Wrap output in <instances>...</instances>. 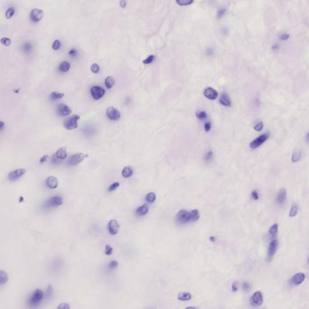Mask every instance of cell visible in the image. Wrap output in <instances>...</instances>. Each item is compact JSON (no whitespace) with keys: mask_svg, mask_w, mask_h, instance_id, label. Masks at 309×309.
Wrapping results in <instances>:
<instances>
[{"mask_svg":"<svg viewBox=\"0 0 309 309\" xmlns=\"http://www.w3.org/2000/svg\"><path fill=\"white\" fill-rule=\"evenodd\" d=\"M80 119V117L78 115H74L64 122V125L65 129L68 130H73L78 127L77 121Z\"/></svg>","mask_w":309,"mask_h":309,"instance_id":"obj_1","label":"cell"},{"mask_svg":"<svg viewBox=\"0 0 309 309\" xmlns=\"http://www.w3.org/2000/svg\"><path fill=\"white\" fill-rule=\"evenodd\" d=\"M177 221L181 223H186L188 222H192L191 214L185 210H180L176 216Z\"/></svg>","mask_w":309,"mask_h":309,"instance_id":"obj_2","label":"cell"},{"mask_svg":"<svg viewBox=\"0 0 309 309\" xmlns=\"http://www.w3.org/2000/svg\"><path fill=\"white\" fill-rule=\"evenodd\" d=\"M86 157V155L82 153H76L71 156L67 162L68 165L71 166H75L78 165L81 161H83Z\"/></svg>","mask_w":309,"mask_h":309,"instance_id":"obj_3","label":"cell"},{"mask_svg":"<svg viewBox=\"0 0 309 309\" xmlns=\"http://www.w3.org/2000/svg\"><path fill=\"white\" fill-rule=\"evenodd\" d=\"M269 137V134L268 133L264 134L259 136L258 138H257L256 139H255L254 141H253L250 143L249 144L250 147L252 149H257V147L261 146V144H263L264 142H265L268 139Z\"/></svg>","mask_w":309,"mask_h":309,"instance_id":"obj_4","label":"cell"},{"mask_svg":"<svg viewBox=\"0 0 309 309\" xmlns=\"http://www.w3.org/2000/svg\"><path fill=\"white\" fill-rule=\"evenodd\" d=\"M263 303V297L262 293L260 291L254 292L251 297V304L255 307H259Z\"/></svg>","mask_w":309,"mask_h":309,"instance_id":"obj_5","label":"cell"},{"mask_svg":"<svg viewBox=\"0 0 309 309\" xmlns=\"http://www.w3.org/2000/svg\"><path fill=\"white\" fill-rule=\"evenodd\" d=\"M106 115L112 120H118L121 117L120 112L113 106L108 107L106 110Z\"/></svg>","mask_w":309,"mask_h":309,"instance_id":"obj_6","label":"cell"},{"mask_svg":"<svg viewBox=\"0 0 309 309\" xmlns=\"http://www.w3.org/2000/svg\"><path fill=\"white\" fill-rule=\"evenodd\" d=\"M278 240L276 239H274L270 242L268 250V258L269 260H270L274 256L278 248Z\"/></svg>","mask_w":309,"mask_h":309,"instance_id":"obj_7","label":"cell"},{"mask_svg":"<svg viewBox=\"0 0 309 309\" xmlns=\"http://www.w3.org/2000/svg\"><path fill=\"white\" fill-rule=\"evenodd\" d=\"M26 170L24 168H20L14 170L13 172H11L8 175V179L10 181H15L20 178L25 173Z\"/></svg>","mask_w":309,"mask_h":309,"instance_id":"obj_8","label":"cell"},{"mask_svg":"<svg viewBox=\"0 0 309 309\" xmlns=\"http://www.w3.org/2000/svg\"><path fill=\"white\" fill-rule=\"evenodd\" d=\"M43 12L39 9H34L30 12V18L34 22H39L43 17Z\"/></svg>","mask_w":309,"mask_h":309,"instance_id":"obj_9","label":"cell"},{"mask_svg":"<svg viewBox=\"0 0 309 309\" xmlns=\"http://www.w3.org/2000/svg\"><path fill=\"white\" fill-rule=\"evenodd\" d=\"M105 93V91L103 88L99 86H93L91 89V94L94 99L98 100L102 98Z\"/></svg>","mask_w":309,"mask_h":309,"instance_id":"obj_10","label":"cell"},{"mask_svg":"<svg viewBox=\"0 0 309 309\" xmlns=\"http://www.w3.org/2000/svg\"><path fill=\"white\" fill-rule=\"evenodd\" d=\"M43 294L42 291L40 289H36V291L31 295L30 298V302L32 304H36L39 302L43 298Z\"/></svg>","mask_w":309,"mask_h":309,"instance_id":"obj_11","label":"cell"},{"mask_svg":"<svg viewBox=\"0 0 309 309\" xmlns=\"http://www.w3.org/2000/svg\"><path fill=\"white\" fill-rule=\"evenodd\" d=\"M306 275L303 272H298L295 274L291 278V283L293 285L298 286L304 282Z\"/></svg>","mask_w":309,"mask_h":309,"instance_id":"obj_12","label":"cell"},{"mask_svg":"<svg viewBox=\"0 0 309 309\" xmlns=\"http://www.w3.org/2000/svg\"><path fill=\"white\" fill-rule=\"evenodd\" d=\"M57 112H58V115H59L60 116L64 117L70 115L71 113V110L65 104H60L58 107Z\"/></svg>","mask_w":309,"mask_h":309,"instance_id":"obj_13","label":"cell"},{"mask_svg":"<svg viewBox=\"0 0 309 309\" xmlns=\"http://www.w3.org/2000/svg\"><path fill=\"white\" fill-rule=\"evenodd\" d=\"M120 229V225L117 220L115 219L111 220L108 224V230L109 232L112 235L117 234Z\"/></svg>","mask_w":309,"mask_h":309,"instance_id":"obj_14","label":"cell"},{"mask_svg":"<svg viewBox=\"0 0 309 309\" xmlns=\"http://www.w3.org/2000/svg\"><path fill=\"white\" fill-rule=\"evenodd\" d=\"M204 94L205 97L211 100L216 99L218 96L217 91L210 87L206 88V89L204 91Z\"/></svg>","mask_w":309,"mask_h":309,"instance_id":"obj_15","label":"cell"},{"mask_svg":"<svg viewBox=\"0 0 309 309\" xmlns=\"http://www.w3.org/2000/svg\"><path fill=\"white\" fill-rule=\"evenodd\" d=\"M62 203L63 200L62 198L58 196L52 197L47 202V204L50 206H58L62 205Z\"/></svg>","mask_w":309,"mask_h":309,"instance_id":"obj_16","label":"cell"},{"mask_svg":"<svg viewBox=\"0 0 309 309\" xmlns=\"http://www.w3.org/2000/svg\"><path fill=\"white\" fill-rule=\"evenodd\" d=\"M287 192L285 188H281L277 194L276 198V201L278 204H283L285 201L286 198Z\"/></svg>","mask_w":309,"mask_h":309,"instance_id":"obj_17","label":"cell"},{"mask_svg":"<svg viewBox=\"0 0 309 309\" xmlns=\"http://www.w3.org/2000/svg\"><path fill=\"white\" fill-rule=\"evenodd\" d=\"M47 186L51 189H54L57 188L58 185V181L57 178L54 176H50L47 178Z\"/></svg>","mask_w":309,"mask_h":309,"instance_id":"obj_18","label":"cell"},{"mask_svg":"<svg viewBox=\"0 0 309 309\" xmlns=\"http://www.w3.org/2000/svg\"><path fill=\"white\" fill-rule=\"evenodd\" d=\"M219 101H220V103L223 106H225L227 107H229L231 106V101H230V97L226 92H223L222 94Z\"/></svg>","mask_w":309,"mask_h":309,"instance_id":"obj_19","label":"cell"},{"mask_svg":"<svg viewBox=\"0 0 309 309\" xmlns=\"http://www.w3.org/2000/svg\"><path fill=\"white\" fill-rule=\"evenodd\" d=\"M56 156L58 158L59 160H64L65 159L67 154V149L65 147H61L57 150L56 153Z\"/></svg>","mask_w":309,"mask_h":309,"instance_id":"obj_20","label":"cell"},{"mask_svg":"<svg viewBox=\"0 0 309 309\" xmlns=\"http://www.w3.org/2000/svg\"><path fill=\"white\" fill-rule=\"evenodd\" d=\"M149 211V206L146 204H144L138 207L136 210V213L138 216H144Z\"/></svg>","mask_w":309,"mask_h":309,"instance_id":"obj_21","label":"cell"},{"mask_svg":"<svg viewBox=\"0 0 309 309\" xmlns=\"http://www.w3.org/2000/svg\"><path fill=\"white\" fill-rule=\"evenodd\" d=\"M122 174L124 178H129L132 175V174H133V169H132V167L130 166L125 167L122 170Z\"/></svg>","mask_w":309,"mask_h":309,"instance_id":"obj_22","label":"cell"},{"mask_svg":"<svg viewBox=\"0 0 309 309\" xmlns=\"http://www.w3.org/2000/svg\"><path fill=\"white\" fill-rule=\"evenodd\" d=\"M178 299L180 301H189L192 299V295L188 292H180L178 293Z\"/></svg>","mask_w":309,"mask_h":309,"instance_id":"obj_23","label":"cell"},{"mask_svg":"<svg viewBox=\"0 0 309 309\" xmlns=\"http://www.w3.org/2000/svg\"><path fill=\"white\" fill-rule=\"evenodd\" d=\"M278 225L277 223H274V225H272V226H271L269 229V232L270 235L272 236V237H275L276 234H277V232H278Z\"/></svg>","mask_w":309,"mask_h":309,"instance_id":"obj_24","label":"cell"},{"mask_svg":"<svg viewBox=\"0 0 309 309\" xmlns=\"http://www.w3.org/2000/svg\"><path fill=\"white\" fill-rule=\"evenodd\" d=\"M70 64L68 62H62L59 65V70L63 72H67L70 68Z\"/></svg>","mask_w":309,"mask_h":309,"instance_id":"obj_25","label":"cell"},{"mask_svg":"<svg viewBox=\"0 0 309 309\" xmlns=\"http://www.w3.org/2000/svg\"><path fill=\"white\" fill-rule=\"evenodd\" d=\"M0 277H1V278H0V283H1V285H3V284L6 283L9 280L8 274L3 270H1V272H0Z\"/></svg>","mask_w":309,"mask_h":309,"instance_id":"obj_26","label":"cell"},{"mask_svg":"<svg viewBox=\"0 0 309 309\" xmlns=\"http://www.w3.org/2000/svg\"><path fill=\"white\" fill-rule=\"evenodd\" d=\"M114 83H115V81L112 77L109 76L108 77H106L105 80V85L107 87V88L111 89V88H112L113 85H114Z\"/></svg>","mask_w":309,"mask_h":309,"instance_id":"obj_27","label":"cell"},{"mask_svg":"<svg viewBox=\"0 0 309 309\" xmlns=\"http://www.w3.org/2000/svg\"><path fill=\"white\" fill-rule=\"evenodd\" d=\"M298 212V206L296 205H293L291 207V209L289 211V217H295V216H296V215H297Z\"/></svg>","mask_w":309,"mask_h":309,"instance_id":"obj_28","label":"cell"},{"mask_svg":"<svg viewBox=\"0 0 309 309\" xmlns=\"http://www.w3.org/2000/svg\"><path fill=\"white\" fill-rule=\"evenodd\" d=\"M192 222H195L199 219V213L198 210H193L190 211Z\"/></svg>","mask_w":309,"mask_h":309,"instance_id":"obj_29","label":"cell"},{"mask_svg":"<svg viewBox=\"0 0 309 309\" xmlns=\"http://www.w3.org/2000/svg\"><path fill=\"white\" fill-rule=\"evenodd\" d=\"M156 199V194L154 193H149L146 195L145 200L149 203H152Z\"/></svg>","mask_w":309,"mask_h":309,"instance_id":"obj_30","label":"cell"},{"mask_svg":"<svg viewBox=\"0 0 309 309\" xmlns=\"http://www.w3.org/2000/svg\"><path fill=\"white\" fill-rule=\"evenodd\" d=\"M176 2L179 5L185 6L192 4L193 3V0H176Z\"/></svg>","mask_w":309,"mask_h":309,"instance_id":"obj_31","label":"cell"},{"mask_svg":"<svg viewBox=\"0 0 309 309\" xmlns=\"http://www.w3.org/2000/svg\"><path fill=\"white\" fill-rule=\"evenodd\" d=\"M64 96V94L59 93L56 92H53L50 94V98H51L52 99H54V100L60 98Z\"/></svg>","mask_w":309,"mask_h":309,"instance_id":"obj_32","label":"cell"},{"mask_svg":"<svg viewBox=\"0 0 309 309\" xmlns=\"http://www.w3.org/2000/svg\"><path fill=\"white\" fill-rule=\"evenodd\" d=\"M14 14H15V10L12 7H10L5 12V18L7 19H10L14 16Z\"/></svg>","mask_w":309,"mask_h":309,"instance_id":"obj_33","label":"cell"},{"mask_svg":"<svg viewBox=\"0 0 309 309\" xmlns=\"http://www.w3.org/2000/svg\"><path fill=\"white\" fill-rule=\"evenodd\" d=\"M301 156V152H295L292 157V161L293 162H297L299 160Z\"/></svg>","mask_w":309,"mask_h":309,"instance_id":"obj_34","label":"cell"},{"mask_svg":"<svg viewBox=\"0 0 309 309\" xmlns=\"http://www.w3.org/2000/svg\"><path fill=\"white\" fill-rule=\"evenodd\" d=\"M196 115L199 119H205L207 117V114L205 111H198Z\"/></svg>","mask_w":309,"mask_h":309,"instance_id":"obj_35","label":"cell"},{"mask_svg":"<svg viewBox=\"0 0 309 309\" xmlns=\"http://www.w3.org/2000/svg\"><path fill=\"white\" fill-rule=\"evenodd\" d=\"M1 43L5 46H9L11 44V40L8 37H3L1 39Z\"/></svg>","mask_w":309,"mask_h":309,"instance_id":"obj_36","label":"cell"},{"mask_svg":"<svg viewBox=\"0 0 309 309\" xmlns=\"http://www.w3.org/2000/svg\"><path fill=\"white\" fill-rule=\"evenodd\" d=\"M225 14H226V9L225 8L220 9L217 12V17L218 19L222 18L225 15Z\"/></svg>","mask_w":309,"mask_h":309,"instance_id":"obj_37","label":"cell"},{"mask_svg":"<svg viewBox=\"0 0 309 309\" xmlns=\"http://www.w3.org/2000/svg\"><path fill=\"white\" fill-rule=\"evenodd\" d=\"M154 59H155V56L150 55L148 57V58H147L146 59L143 60V64H151V63L153 61Z\"/></svg>","mask_w":309,"mask_h":309,"instance_id":"obj_38","label":"cell"},{"mask_svg":"<svg viewBox=\"0 0 309 309\" xmlns=\"http://www.w3.org/2000/svg\"><path fill=\"white\" fill-rule=\"evenodd\" d=\"M60 47V41L58 40V39H56L54 41L53 45H52V48L54 50H58V49H59Z\"/></svg>","mask_w":309,"mask_h":309,"instance_id":"obj_39","label":"cell"},{"mask_svg":"<svg viewBox=\"0 0 309 309\" xmlns=\"http://www.w3.org/2000/svg\"><path fill=\"white\" fill-rule=\"evenodd\" d=\"M113 251V248L109 244H106L105 246V253L106 255H110L112 254Z\"/></svg>","mask_w":309,"mask_h":309,"instance_id":"obj_40","label":"cell"},{"mask_svg":"<svg viewBox=\"0 0 309 309\" xmlns=\"http://www.w3.org/2000/svg\"><path fill=\"white\" fill-rule=\"evenodd\" d=\"M91 70L94 73H97L100 70L99 66L97 64H92L91 67Z\"/></svg>","mask_w":309,"mask_h":309,"instance_id":"obj_41","label":"cell"},{"mask_svg":"<svg viewBox=\"0 0 309 309\" xmlns=\"http://www.w3.org/2000/svg\"><path fill=\"white\" fill-rule=\"evenodd\" d=\"M120 185V184L119 182H114L113 184H112L109 188V192H112V191H113L116 190V189L119 187Z\"/></svg>","mask_w":309,"mask_h":309,"instance_id":"obj_42","label":"cell"},{"mask_svg":"<svg viewBox=\"0 0 309 309\" xmlns=\"http://www.w3.org/2000/svg\"><path fill=\"white\" fill-rule=\"evenodd\" d=\"M263 128V123L262 122H259L254 126V129L256 131H261Z\"/></svg>","mask_w":309,"mask_h":309,"instance_id":"obj_43","label":"cell"},{"mask_svg":"<svg viewBox=\"0 0 309 309\" xmlns=\"http://www.w3.org/2000/svg\"><path fill=\"white\" fill-rule=\"evenodd\" d=\"M109 266L110 268L114 269V268H116L118 266V263L115 260H112L109 263Z\"/></svg>","mask_w":309,"mask_h":309,"instance_id":"obj_44","label":"cell"},{"mask_svg":"<svg viewBox=\"0 0 309 309\" xmlns=\"http://www.w3.org/2000/svg\"><path fill=\"white\" fill-rule=\"evenodd\" d=\"M213 157V152H211V151H210V152H208L206 153L205 159L207 161H211L212 160Z\"/></svg>","mask_w":309,"mask_h":309,"instance_id":"obj_45","label":"cell"},{"mask_svg":"<svg viewBox=\"0 0 309 309\" xmlns=\"http://www.w3.org/2000/svg\"><path fill=\"white\" fill-rule=\"evenodd\" d=\"M251 196L254 200H258V199H259V196H258V194L256 190H254L252 192Z\"/></svg>","mask_w":309,"mask_h":309,"instance_id":"obj_46","label":"cell"},{"mask_svg":"<svg viewBox=\"0 0 309 309\" xmlns=\"http://www.w3.org/2000/svg\"><path fill=\"white\" fill-rule=\"evenodd\" d=\"M250 289V285L248 282H244L243 284V289L244 291H248Z\"/></svg>","mask_w":309,"mask_h":309,"instance_id":"obj_47","label":"cell"},{"mask_svg":"<svg viewBox=\"0 0 309 309\" xmlns=\"http://www.w3.org/2000/svg\"><path fill=\"white\" fill-rule=\"evenodd\" d=\"M58 308H64V309H68V308H70V306H69L68 304L67 303H65V302H64V303H61L60 304V305L58 307Z\"/></svg>","mask_w":309,"mask_h":309,"instance_id":"obj_48","label":"cell"},{"mask_svg":"<svg viewBox=\"0 0 309 309\" xmlns=\"http://www.w3.org/2000/svg\"><path fill=\"white\" fill-rule=\"evenodd\" d=\"M204 128H205V130L206 132H208L211 129V124H210V123H208V122L206 123L205 124V125H204Z\"/></svg>","mask_w":309,"mask_h":309,"instance_id":"obj_49","label":"cell"},{"mask_svg":"<svg viewBox=\"0 0 309 309\" xmlns=\"http://www.w3.org/2000/svg\"><path fill=\"white\" fill-rule=\"evenodd\" d=\"M120 5L122 8H125L126 7V0H120Z\"/></svg>","mask_w":309,"mask_h":309,"instance_id":"obj_50","label":"cell"},{"mask_svg":"<svg viewBox=\"0 0 309 309\" xmlns=\"http://www.w3.org/2000/svg\"><path fill=\"white\" fill-rule=\"evenodd\" d=\"M232 291H233V292H236V291H237L238 287H237V282H234V283L232 284Z\"/></svg>","mask_w":309,"mask_h":309,"instance_id":"obj_51","label":"cell"},{"mask_svg":"<svg viewBox=\"0 0 309 309\" xmlns=\"http://www.w3.org/2000/svg\"><path fill=\"white\" fill-rule=\"evenodd\" d=\"M289 36H289V35H288V34H284V35H281V36H280V38H281V40L285 41V40H287V39H289Z\"/></svg>","mask_w":309,"mask_h":309,"instance_id":"obj_52","label":"cell"},{"mask_svg":"<svg viewBox=\"0 0 309 309\" xmlns=\"http://www.w3.org/2000/svg\"><path fill=\"white\" fill-rule=\"evenodd\" d=\"M48 157H49V156H48V155H46L43 156L40 159V162H41V163H43V162H46V161H47V160L48 158Z\"/></svg>","mask_w":309,"mask_h":309,"instance_id":"obj_53","label":"cell"},{"mask_svg":"<svg viewBox=\"0 0 309 309\" xmlns=\"http://www.w3.org/2000/svg\"><path fill=\"white\" fill-rule=\"evenodd\" d=\"M272 50H274V51H276V50H278L280 49V46L278 45V44H275V45H274L273 47H272Z\"/></svg>","mask_w":309,"mask_h":309,"instance_id":"obj_54","label":"cell"},{"mask_svg":"<svg viewBox=\"0 0 309 309\" xmlns=\"http://www.w3.org/2000/svg\"><path fill=\"white\" fill-rule=\"evenodd\" d=\"M75 54H76V51H75V50H70V52H69V54L71 56H74L75 55Z\"/></svg>","mask_w":309,"mask_h":309,"instance_id":"obj_55","label":"cell"},{"mask_svg":"<svg viewBox=\"0 0 309 309\" xmlns=\"http://www.w3.org/2000/svg\"><path fill=\"white\" fill-rule=\"evenodd\" d=\"M0 124H1V127H0V128H1V130H2L3 128H4V123L3 122H1V123H0Z\"/></svg>","mask_w":309,"mask_h":309,"instance_id":"obj_56","label":"cell"},{"mask_svg":"<svg viewBox=\"0 0 309 309\" xmlns=\"http://www.w3.org/2000/svg\"><path fill=\"white\" fill-rule=\"evenodd\" d=\"M210 240H211V242H214V241H215V238H214V237L213 236H211V237H210Z\"/></svg>","mask_w":309,"mask_h":309,"instance_id":"obj_57","label":"cell"},{"mask_svg":"<svg viewBox=\"0 0 309 309\" xmlns=\"http://www.w3.org/2000/svg\"><path fill=\"white\" fill-rule=\"evenodd\" d=\"M307 141H309V132H308L307 135Z\"/></svg>","mask_w":309,"mask_h":309,"instance_id":"obj_58","label":"cell"},{"mask_svg":"<svg viewBox=\"0 0 309 309\" xmlns=\"http://www.w3.org/2000/svg\"><path fill=\"white\" fill-rule=\"evenodd\" d=\"M308 263H309V258H308Z\"/></svg>","mask_w":309,"mask_h":309,"instance_id":"obj_59","label":"cell"}]
</instances>
